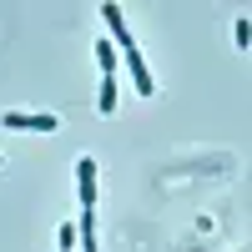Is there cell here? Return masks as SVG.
I'll list each match as a JSON object with an SVG mask.
<instances>
[{
	"mask_svg": "<svg viewBox=\"0 0 252 252\" xmlns=\"http://www.w3.org/2000/svg\"><path fill=\"white\" fill-rule=\"evenodd\" d=\"M0 126H5V131H61L56 116H35V111H5Z\"/></svg>",
	"mask_w": 252,
	"mask_h": 252,
	"instance_id": "6da1fadb",
	"label": "cell"
},
{
	"mask_svg": "<svg viewBox=\"0 0 252 252\" xmlns=\"http://www.w3.org/2000/svg\"><path fill=\"white\" fill-rule=\"evenodd\" d=\"M76 187H81V212H96V161L91 157L76 161Z\"/></svg>",
	"mask_w": 252,
	"mask_h": 252,
	"instance_id": "7a4b0ae2",
	"label": "cell"
},
{
	"mask_svg": "<svg viewBox=\"0 0 252 252\" xmlns=\"http://www.w3.org/2000/svg\"><path fill=\"white\" fill-rule=\"evenodd\" d=\"M101 15H106V26H111V46H121V56H131L136 46H131V31H126L121 10H116V5H101Z\"/></svg>",
	"mask_w": 252,
	"mask_h": 252,
	"instance_id": "3957f363",
	"label": "cell"
},
{
	"mask_svg": "<svg viewBox=\"0 0 252 252\" xmlns=\"http://www.w3.org/2000/svg\"><path fill=\"white\" fill-rule=\"evenodd\" d=\"M126 66H131V81H136V91H141V96H152V91H157V81H152V71L141 66V56H136V51L126 56Z\"/></svg>",
	"mask_w": 252,
	"mask_h": 252,
	"instance_id": "277c9868",
	"label": "cell"
},
{
	"mask_svg": "<svg viewBox=\"0 0 252 252\" xmlns=\"http://www.w3.org/2000/svg\"><path fill=\"white\" fill-rule=\"evenodd\" d=\"M81 252H101L96 247V212H81Z\"/></svg>",
	"mask_w": 252,
	"mask_h": 252,
	"instance_id": "5b68a950",
	"label": "cell"
},
{
	"mask_svg": "<svg viewBox=\"0 0 252 252\" xmlns=\"http://www.w3.org/2000/svg\"><path fill=\"white\" fill-rule=\"evenodd\" d=\"M96 61H101V76H116V46L111 40H96Z\"/></svg>",
	"mask_w": 252,
	"mask_h": 252,
	"instance_id": "8992f818",
	"label": "cell"
},
{
	"mask_svg": "<svg viewBox=\"0 0 252 252\" xmlns=\"http://www.w3.org/2000/svg\"><path fill=\"white\" fill-rule=\"evenodd\" d=\"M96 106H101V116H111V111H116V76L101 81V101H96Z\"/></svg>",
	"mask_w": 252,
	"mask_h": 252,
	"instance_id": "52a82bcc",
	"label": "cell"
},
{
	"mask_svg": "<svg viewBox=\"0 0 252 252\" xmlns=\"http://www.w3.org/2000/svg\"><path fill=\"white\" fill-rule=\"evenodd\" d=\"M232 40H237V46L247 51V40H252V26H247V15H242V20H237V26H232Z\"/></svg>",
	"mask_w": 252,
	"mask_h": 252,
	"instance_id": "ba28073f",
	"label": "cell"
},
{
	"mask_svg": "<svg viewBox=\"0 0 252 252\" xmlns=\"http://www.w3.org/2000/svg\"><path fill=\"white\" fill-rule=\"evenodd\" d=\"M71 247H76V227L66 222V227H61V252H71Z\"/></svg>",
	"mask_w": 252,
	"mask_h": 252,
	"instance_id": "9c48e42d",
	"label": "cell"
},
{
	"mask_svg": "<svg viewBox=\"0 0 252 252\" xmlns=\"http://www.w3.org/2000/svg\"><path fill=\"white\" fill-rule=\"evenodd\" d=\"M0 166H5V161H0Z\"/></svg>",
	"mask_w": 252,
	"mask_h": 252,
	"instance_id": "30bf717a",
	"label": "cell"
}]
</instances>
